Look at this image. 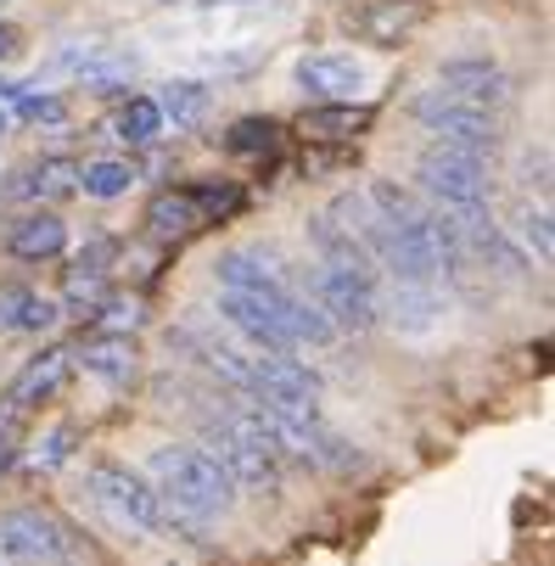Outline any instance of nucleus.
<instances>
[{
	"label": "nucleus",
	"mask_w": 555,
	"mask_h": 566,
	"mask_svg": "<svg viewBox=\"0 0 555 566\" xmlns=\"http://www.w3.org/2000/svg\"><path fill=\"white\" fill-rule=\"evenodd\" d=\"M146 224H151L157 235H191V230L202 224V208H197L191 191H164V197H151Z\"/></svg>",
	"instance_id": "nucleus-22"
},
{
	"label": "nucleus",
	"mask_w": 555,
	"mask_h": 566,
	"mask_svg": "<svg viewBox=\"0 0 555 566\" xmlns=\"http://www.w3.org/2000/svg\"><path fill=\"white\" fill-rule=\"evenodd\" d=\"M275 292H219V319L235 337H248L259 354H292L281 319H275Z\"/></svg>",
	"instance_id": "nucleus-7"
},
{
	"label": "nucleus",
	"mask_w": 555,
	"mask_h": 566,
	"mask_svg": "<svg viewBox=\"0 0 555 566\" xmlns=\"http://www.w3.org/2000/svg\"><path fill=\"white\" fill-rule=\"evenodd\" d=\"M197 7H253V0H197Z\"/></svg>",
	"instance_id": "nucleus-38"
},
{
	"label": "nucleus",
	"mask_w": 555,
	"mask_h": 566,
	"mask_svg": "<svg viewBox=\"0 0 555 566\" xmlns=\"http://www.w3.org/2000/svg\"><path fill=\"white\" fill-rule=\"evenodd\" d=\"M73 443H78V427H73V421H62V427H51V432L40 438V449H34L23 465H29V471H56V465L73 454Z\"/></svg>",
	"instance_id": "nucleus-29"
},
{
	"label": "nucleus",
	"mask_w": 555,
	"mask_h": 566,
	"mask_svg": "<svg viewBox=\"0 0 555 566\" xmlns=\"http://www.w3.org/2000/svg\"><path fill=\"white\" fill-rule=\"evenodd\" d=\"M107 264H113V241H91V248L73 259V270H85V275H107Z\"/></svg>",
	"instance_id": "nucleus-34"
},
{
	"label": "nucleus",
	"mask_w": 555,
	"mask_h": 566,
	"mask_svg": "<svg viewBox=\"0 0 555 566\" xmlns=\"http://www.w3.org/2000/svg\"><path fill=\"white\" fill-rule=\"evenodd\" d=\"M107 303V275H85V270H73L67 275V292H62V314H73V319H91L96 308Z\"/></svg>",
	"instance_id": "nucleus-25"
},
{
	"label": "nucleus",
	"mask_w": 555,
	"mask_h": 566,
	"mask_svg": "<svg viewBox=\"0 0 555 566\" xmlns=\"http://www.w3.org/2000/svg\"><path fill=\"white\" fill-rule=\"evenodd\" d=\"M191 197H197V208H202V224H208V219H219V213H230L235 202H242V191H235V186H219V180L197 186Z\"/></svg>",
	"instance_id": "nucleus-33"
},
{
	"label": "nucleus",
	"mask_w": 555,
	"mask_h": 566,
	"mask_svg": "<svg viewBox=\"0 0 555 566\" xmlns=\"http://www.w3.org/2000/svg\"><path fill=\"white\" fill-rule=\"evenodd\" d=\"M78 365H85L91 376H102V381H113V387H124V381H135V370H140V354H135V343L129 337H118V332H107V337H96V343H85V354H73Z\"/></svg>",
	"instance_id": "nucleus-16"
},
{
	"label": "nucleus",
	"mask_w": 555,
	"mask_h": 566,
	"mask_svg": "<svg viewBox=\"0 0 555 566\" xmlns=\"http://www.w3.org/2000/svg\"><path fill=\"white\" fill-rule=\"evenodd\" d=\"M29 286H0V332H23L29 326Z\"/></svg>",
	"instance_id": "nucleus-31"
},
{
	"label": "nucleus",
	"mask_w": 555,
	"mask_h": 566,
	"mask_svg": "<svg viewBox=\"0 0 555 566\" xmlns=\"http://www.w3.org/2000/svg\"><path fill=\"white\" fill-rule=\"evenodd\" d=\"M511 224H516V235H522V248H533V259H538V264H549V259H555V235H549V213H544V208L522 202Z\"/></svg>",
	"instance_id": "nucleus-27"
},
{
	"label": "nucleus",
	"mask_w": 555,
	"mask_h": 566,
	"mask_svg": "<svg viewBox=\"0 0 555 566\" xmlns=\"http://www.w3.org/2000/svg\"><path fill=\"white\" fill-rule=\"evenodd\" d=\"M416 124L432 129L443 146H460V151H478V157H494L500 146V124L489 107H471V102H454L449 91H427L416 96Z\"/></svg>",
	"instance_id": "nucleus-5"
},
{
	"label": "nucleus",
	"mask_w": 555,
	"mask_h": 566,
	"mask_svg": "<svg viewBox=\"0 0 555 566\" xmlns=\"http://www.w3.org/2000/svg\"><path fill=\"white\" fill-rule=\"evenodd\" d=\"M297 85L321 102H354L365 91V62L348 51H321V56H303L297 62Z\"/></svg>",
	"instance_id": "nucleus-8"
},
{
	"label": "nucleus",
	"mask_w": 555,
	"mask_h": 566,
	"mask_svg": "<svg viewBox=\"0 0 555 566\" xmlns=\"http://www.w3.org/2000/svg\"><path fill=\"white\" fill-rule=\"evenodd\" d=\"M67 370H73V354H67V348H51V354L29 359L23 376L7 387V410H29V403H45V398L67 381Z\"/></svg>",
	"instance_id": "nucleus-14"
},
{
	"label": "nucleus",
	"mask_w": 555,
	"mask_h": 566,
	"mask_svg": "<svg viewBox=\"0 0 555 566\" xmlns=\"http://www.w3.org/2000/svg\"><path fill=\"white\" fill-rule=\"evenodd\" d=\"M18 96V85H12V78H0V102H12Z\"/></svg>",
	"instance_id": "nucleus-39"
},
{
	"label": "nucleus",
	"mask_w": 555,
	"mask_h": 566,
	"mask_svg": "<svg viewBox=\"0 0 555 566\" xmlns=\"http://www.w3.org/2000/svg\"><path fill=\"white\" fill-rule=\"evenodd\" d=\"M96 51H102V40H73V45H67V51H56L40 73H45V78H62V73H73V78H78V73L91 67V56H96Z\"/></svg>",
	"instance_id": "nucleus-30"
},
{
	"label": "nucleus",
	"mask_w": 555,
	"mask_h": 566,
	"mask_svg": "<svg viewBox=\"0 0 555 566\" xmlns=\"http://www.w3.org/2000/svg\"><path fill=\"white\" fill-rule=\"evenodd\" d=\"M146 476H151V489L164 494V505L208 522V516H224L235 505V482L230 471L208 454V449H186V443H164V449H151L146 460Z\"/></svg>",
	"instance_id": "nucleus-1"
},
{
	"label": "nucleus",
	"mask_w": 555,
	"mask_h": 566,
	"mask_svg": "<svg viewBox=\"0 0 555 566\" xmlns=\"http://www.w3.org/2000/svg\"><path fill=\"white\" fill-rule=\"evenodd\" d=\"M438 91H449L454 102H471V107H500L511 96V78L489 56H454V62H443V85Z\"/></svg>",
	"instance_id": "nucleus-9"
},
{
	"label": "nucleus",
	"mask_w": 555,
	"mask_h": 566,
	"mask_svg": "<svg viewBox=\"0 0 555 566\" xmlns=\"http://www.w3.org/2000/svg\"><path fill=\"white\" fill-rule=\"evenodd\" d=\"M275 319H281V332H286V343L292 348H326L332 337H337V326H332V319H326V308L321 303H314V297H297V292H275Z\"/></svg>",
	"instance_id": "nucleus-12"
},
{
	"label": "nucleus",
	"mask_w": 555,
	"mask_h": 566,
	"mask_svg": "<svg viewBox=\"0 0 555 566\" xmlns=\"http://www.w3.org/2000/svg\"><path fill=\"white\" fill-rule=\"evenodd\" d=\"M78 191V164L73 157H40V164L23 175L18 197H34V202H62Z\"/></svg>",
	"instance_id": "nucleus-20"
},
{
	"label": "nucleus",
	"mask_w": 555,
	"mask_h": 566,
	"mask_svg": "<svg viewBox=\"0 0 555 566\" xmlns=\"http://www.w3.org/2000/svg\"><path fill=\"white\" fill-rule=\"evenodd\" d=\"M359 129H370V107H354V102H332V107L303 113V135L343 140V135H359Z\"/></svg>",
	"instance_id": "nucleus-24"
},
{
	"label": "nucleus",
	"mask_w": 555,
	"mask_h": 566,
	"mask_svg": "<svg viewBox=\"0 0 555 566\" xmlns=\"http://www.w3.org/2000/svg\"><path fill=\"white\" fill-rule=\"evenodd\" d=\"M12 124H18V118H12V102H0V140L12 135Z\"/></svg>",
	"instance_id": "nucleus-36"
},
{
	"label": "nucleus",
	"mask_w": 555,
	"mask_h": 566,
	"mask_svg": "<svg viewBox=\"0 0 555 566\" xmlns=\"http://www.w3.org/2000/svg\"><path fill=\"white\" fill-rule=\"evenodd\" d=\"M308 241L321 248V259H326V264H337V270H354V275H370V281H376V259L365 253V241H359L348 224H337L332 213H314V219H308Z\"/></svg>",
	"instance_id": "nucleus-13"
},
{
	"label": "nucleus",
	"mask_w": 555,
	"mask_h": 566,
	"mask_svg": "<svg viewBox=\"0 0 555 566\" xmlns=\"http://www.w3.org/2000/svg\"><path fill=\"white\" fill-rule=\"evenodd\" d=\"M314 303L326 308V319L337 332H370L376 326V281L370 275H354V270H337V264H321L314 270Z\"/></svg>",
	"instance_id": "nucleus-6"
},
{
	"label": "nucleus",
	"mask_w": 555,
	"mask_h": 566,
	"mask_svg": "<svg viewBox=\"0 0 555 566\" xmlns=\"http://www.w3.org/2000/svg\"><path fill=\"white\" fill-rule=\"evenodd\" d=\"M78 538L51 511H0V560L7 566H73Z\"/></svg>",
	"instance_id": "nucleus-3"
},
{
	"label": "nucleus",
	"mask_w": 555,
	"mask_h": 566,
	"mask_svg": "<svg viewBox=\"0 0 555 566\" xmlns=\"http://www.w3.org/2000/svg\"><path fill=\"white\" fill-rule=\"evenodd\" d=\"M12 118H18V124H45V129H56V124H67V102L51 96V91H23V85H18Z\"/></svg>",
	"instance_id": "nucleus-26"
},
{
	"label": "nucleus",
	"mask_w": 555,
	"mask_h": 566,
	"mask_svg": "<svg viewBox=\"0 0 555 566\" xmlns=\"http://www.w3.org/2000/svg\"><path fill=\"white\" fill-rule=\"evenodd\" d=\"M0 566H7V560H0Z\"/></svg>",
	"instance_id": "nucleus-40"
},
{
	"label": "nucleus",
	"mask_w": 555,
	"mask_h": 566,
	"mask_svg": "<svg viewBox=\"0 0 555 566\" xmlns=\"http://www.w3.org/2000/svg\"><path fill=\"white\" fill-rule=\"evenodd\" d=\"M213 275L224 292H275L286 286V264L270 248H230L213 259Z\"/></svg>",
	"instance_id": "nucleus-10"
},
{
	"label": "nucleus",
	"mask_w": 555,
	"mask_h": 566,
	"mask_svg": "<svg viewBox=\"0 0 555 566\" xmlns=\"http://www.w3.org/2000/svg\"><path fill=\"white\" fill-rule=\"evenodd\" d=\"M12 51H18V29H12V23H0V62H7Z\"/></svg>",
	"instance_id": "nucleus-35"
},
{
	"label": "nucleus",
	"mask_w": 555,
	"mask_h": 566,
	"mask_svg": "<svg viewBox=\"0 0 555 566\" xmlns=\"http://www.w3.org/2000/svg\"><path fill=\"white\" fill-rule=\"evenodd\" d=\"M91 319H96V326H102V332H135V326H140V303H124V297H107V303H102V308H96Z\"/></svg>",
	"instance_id": "nucleus-32"
},
{
	"label": "nucleus",
	"mask_w": 555,
	"mask_h": 566,
	"mask_svg": "<svg viewBox=\"0 0 555 566\" xmlns=\"http://www.w3.org/2000/svg\"><path fill=\"white\" fill-rule=\"evenodd\" d=\"M12 253L23 264H45V259H62L67 253V224L56 213H29L12 224Z\"/></svg>",
	"instance_id": "nucleus-15"
},
{
	"label": "nucleus",
	"mask_w": 555,
	"mask_h": 566,
	"mask_svg": "<svg viewBox=\"0 0 555 566\" xmlns=\"http://www.w3.org/2000/svg\"><path fill=\"white\" fill-rule=\"evenodd\" d=\"M275 124L270 118H235L230 124V135H224V151H235V157H259V151H270L275 146Z\"/></svg>",
	"instance_id": "nucleus-28"
},
{
	"label": "nucleus",
	"mask_w": 555,
	"mask_h": 566,
	"mask_svg": "<svg viewBox=\"0 0 555 566\" xmlns=\"http://www.w3.org/2000/svg\"><path fill=\"white\" fill-rule=\"evenodd\" d=\"M135 73H140V51H129V45H102V51L91 56V67L78 73V85L96 91V96H113V91H129Z\"/></svg>",
	"instance_id": "nucleus-19"
},
{
	"label": "nucleus",
	"mask_w": 555,
	"mask_h": 566,
	"mask_svg": "<svg viewBox=\"0 0 555 566\" xmlns=\"http://www.w3.org/2000/svg\"><path fill=\"white\" fill-rule=\"evenodd\" d=\"M7 465H12V438L0 432V476H7Z\"/></svg>",
	"instance_id": "nucleus-37"
},
{
	"label": "nucleus",
	"mask_w": 555,
	"mask_h": 566,
	"mask_svg": "<svg viewBox=\"0 0 555 566\" xmlns=\"http://www.w3.org/2000/svg\"><path fill=\"white\" fill-rule=\"evenodd\" d=\"M135 180H140V175H135V164H129V157H96V164H78V191H85V197H96V202H113V197H124Z\"/></svg>",
	"instance_id": "nucleus-21"
},
{
	"label": "nucleus",
	"mask_w": 555,
	"mask_h": 566,
	"mask_svg": "<svg viewBox=\"0 0 555 566\" xmlns=\"http://www.w3.org/2000/svg\"><path fill=\"white\" fill-rule=\"evenodd\" d=\"M387 314H392L399 332H432V319L443 314V303H438L432 281H399L392 297H387Z\"/></svg>",
	"instance_id": "nucleus-18"
},
{
	"label": "nucleus",
	"mask_w": 555,
	"mask_h": 566,
	"mask_svg": "<svg viewBox=\"0 0 555 566\" xmlns=\"http://www.w3.org/2000/svg\"><path fill=\"white\" fill-rule=\"evenodd\" d=\"M151 102H157V113H164V124H175V129H197L208 118V107H213L202 78H169Z\"/></svg>",
	"instance_id": "nucleus-17"
},
{
	"label": "nucleus",
	"mask_w": 555,
	"mask_h": 566,
	"mask_svg": "<svg viewBox=\"0 0 555 566\" xmlns=\"http://www.w3.org/2000/svg\"><path fill=\"white\" fill-rule=\"evenodd\" d=\"M85 494L124 533H140V538L146 533H164V494L151 489V476H140V471H129L118 460H96L85 471Z\"/></svg>",
	"instance_id": "nucleus-2"
},
{
	"label": "nucleus",
	"mask_w": 555,
	"mask_h": 566,
	"mask_svg": "<svg viewBox=\"0 0 555 566\" xmlns=\"http://www.w3.org/2000/svg\"><path fill=\"white\" fill-rule=\"evenodd\" d=\"M416 186H421L432 202H489V197H494L489 157L460 151V146H443V140H432V146L416 157Z\"/></svg>",
	"instance_id": "nucleus-4"
},
{
	"label": "nucleus",
	"mask_w": 555,
	"mask_h": 566,
	"mask_svg": "<svg viewBox=\"0 0 555 566\" xmlns=\"http://www.w3.org/2000/svg\"><path fill=\"white\" fill-rule=\"evenodd\" d=\"M113 135H118L124 146H151L157 135H164V113H157L151 96H129V102L118 107V118H113Z\"/></svg>",
	"instance_id": "nucleus-23"
},
{
	"label": "nucleus",
	"mask_w": 555,
	"mask_h": 566,
	"mask_svg": "<svg viewBox=\"0 0 555 566\" xmlns=\"http://www.w3.org/2000/svg\"><path fill=\"white\" fill-rule=\"evenodd\" d=\"M253 398H321V376L286 354H253Z\"/></svg>",
	"instance_id": "nucleus-11"
}]
</instances>
